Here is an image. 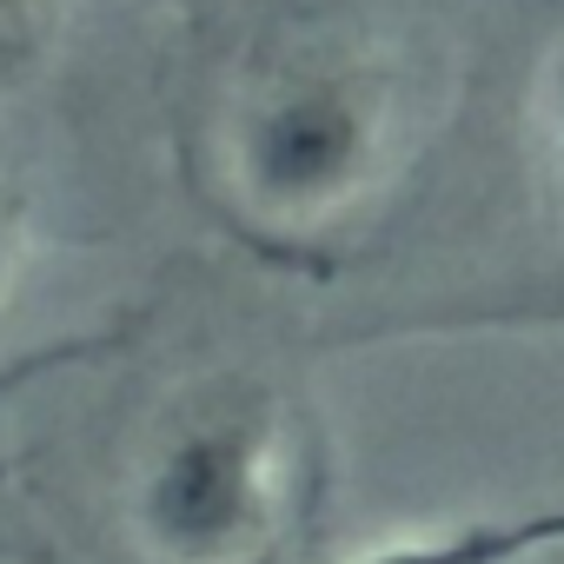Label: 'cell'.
<instances>
[{
    "label": "cell",
    "mask_w": 564,
    "mask_h": 564,
    "mask_svg": "<svg viewBox=\"0 0 564 564\" xmlns=\"http://www.w3.org/2000/svg\"><path fill=\"white\" fill-rule=\"evenodd\" d=\"M386 160V100L346 67L279 74L232 133V180L272 226L339 219Z\"/></svg>",
    "instance_id": "cell-1"
},
{
    "label": "cell",
    "mask_w": 564,
    "mask_h": 564,
    "mask_svg": "<svg viewBox=\"0 0 564 564\" xmlns=\"http://www.w3.org/2000/svg\"><path fill=\"white\" fill-rule=\"evenodd\" d=\"M279 518V432L252 405H219L160 438L133 485V531L166 564H246Z\"/></svg>",
    "instance_id": "cell-2"
},
{
    "label": "cell",
    "mask_w": 564,
    "mask_h": 564,
    "mask_svg": "<svg viewBox=\"0 0 564 564\" xmlns=\"http://www.w3.org/2000/svg\"><path fill=\"white\" fill-rule=\"evenodd\" d=\"M564 551V505L544 511H505V518H465L438 531H405L386 544H366L346 564H531Z\"/></svg>",
    "instance_id": "cell-3"
},
{
    "label": "cell",
    "mask_w": 564,
    "mask_h": 564,
    "mask_svg": "<svg viewBox=\"0 0 564 564\" xmlns=\"http://www.w3.org/2000/svg\"><path fill=\"white\" fill-rule=\"evenodd\" d=\"M61 28V0H0V87H14L41 67Z\"/></svg>",
    "instance_id": "cell-4"
},
{
    "label": "cell",
    "mask_w": 564,
    "mask_h": 564,
    "mask_svg": "<svg viewBox=\"0 0 564 564\" xmlns=\"http://www.w3.org/2000/svg\"><path fill=\"white\" fill-rule=\"evenodd\" d=\"M544 127H551V153H557V166H564V47H557L551 67H544Z\"/></svg>",
    "instance_id": "cell-5"
},
{
    "label": "cell",
    "mask_w": 564,
    "mask_h": 564,
    "mask_svg": "<svg viewBox=\"0 0 564 564\" xmlns=\"http://www.w3.org/2000/svg\"><path fill=\"white\" fill-rule=\"evenodd\" d=\"M8 286H14V226L0 213V300H8Z\"/></svg>",
    "instance_id": "cell-6"
}]
</instances>
